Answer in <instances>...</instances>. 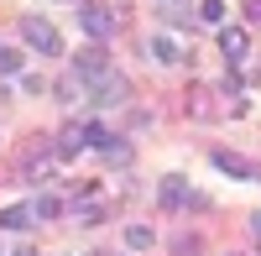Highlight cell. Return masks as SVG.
<instances>
[{
  "instance_id": "1",
  "label": "cell",
  "mask_w": 261,
  "mask_h": 256,
  "mask_svg": "<svg viewBox=\"0 0 261 256\" xmlns=\"http://www.w3.org/2000/svg\"><path fill=\"white\" fill-rule=\"evenodd\" d=\"M21 37H27V47L42 53V58L63 53V37H58V27H53L47 16H21Z\"/></svg>"
},
{
  "instance_id": "2",
  "label": "cell",
  "mask_w": 261,
  "mask_h": 256,
  "mask_svg": "<svg viewBox=\"0 0 261 256\" xmlns=\"http://www.w3.org/2000/svg\"><path fill=\"white\" fill-rule=\"evenodd\" d=\"M79 27L94 42H105V37H115V11L99 6V0H79Z\"/></svg>"
},
{
  "instance_id": "3",
  "label": "cell",
  "mask_w": 261,
  "mask_h": 256,
  "mask_svg": "<svg viewBox=\"0 0 261 256\" xmlns=\"http://www.w3.org/2000/svg\"><path fill=\"white\" fill-rule=\"evenodd\" d=\"M84 94H89L94 105H125V94H130V84H125V73H99V79H89L84 84Z\"/></svg>"
},
{
  "instance_id": "4",
  "label": "cell",
  "mask_w": 261,
  "mask_h": 256,
  "mask_svg": "<svg viewBox=\"0 0 261 256\" xmlns=\"http://www.w3.org/2000/svg\"><path fill=\"white\" fill-rule=\"evenodd\" d=\"M115 63H110V53H105V42H89V47H84L79 58H73V73L89 84V79H99V73H110Z\"/></svg>"
},
{
  "instance_id": "5",
  "label": "cell",
  "mask_w": 261,
  "mask_h": 256,
  "mask_svg": "<svg viewBox=\"0 0 261 256\" xmlns=\"http://www.w3.org/2000/svg\"><path fill=\"white\" fill-rule=\"evenodd\" d=\"M209 162L220 167V173L241 178V183H251V178H256V162H251V157H241V152H230V146H214V152H209Z\"/></svg>"
},
{
  "instance_id": "6",
  "label": "cell",
  "mask_w": 261,
  "mask_h": 256,
  "mask_svg": "<svg viewBox=\"0 0 261 256\" xmlns=\"http://www.w3.org/2000/svg\"><path fill=\"white\" fill-rule=\"evenodd\" d=\"M157 199H162L167 209L188 204V178H183V173H167V178H162V188H157Z\"/></svg>"
},
{
  "instance_id": "7",
  "label": "cell",
  "mask_w": 261,
  "mask_h": 256,
  "mask_svg": "<svg viewBox=\"0 0 261 256\" xmlns=\"http://www.w3.org/2000/svg\"><path fill=\"white\" fill-rule=\"evenodd\" d=\"M246 42H251L246 27H220V53H225L230 63H241V58H246Z\"/></svg>"
},
{
  "instance_id": "8",
  "label": "cell",
  "mask_w": 261,
  "mask_h": 256,
  "mask_svg": "<svg viewBox=\"0 0 261 256\" xmlns=\"http://www.w3.org/2000/svg\"><path fill=\"white\" fill-rule=\"evenodd\" d=\"M79 136H84V146H94V152H105V146L115 141V136H110V125H105V120H84V125H79Z\"/></svg>"
},
{
  "instance_id": "9",
  "label": "cell",
  "mask_w": 261,
  "mask_h": 256,
  "mask_svg": "<svg viewBox=\"0 0 261 256\" xmlns=\"http://www.w3.org/2000/svg\"><path fill=\"white\" fill-rule=\"evenodd\" d=\"M79 146H84L79 125H63V131H58V141H53V157H58V162H68V157L79 152Z\"/></svg>"
},
{
  "instance_id": "10",
  "label": "cell",
  "mask_w": 261,
  "mask_h": 256,
  "mask_svg": "<svg viewBox=\"0 0 261 256\" xmlns=\"http://www.w3.org/2000/svg\"><path fill=\"white\" fill-rule=\"evenodd\" d=\"M32 225V204H11L0 209V230H27Z\"/></svg>"
},
{
  "instance_id": "11",
  "label": "cell",
  "mask_w": 261,
  "mask_h": 256,
  "mask_svg": "<svg viewBox=\"0 0 261 256\" xmlns=\"http://www.w3.org/2000/svg\"><path fill=\"white\" fill-rule=\"evenodd\" d=\"M151 58H157V63H183V47L172 37H151Z\"/></svg>"
},
{
  "instance_id": "12",
  "label": "cell",
  "mask_w": 261,
  "mask_h": 256,
  "mask_svg": "<svg viewBox=\"0 0 261 256\" xmlns=\"http://www.w3.org/2000/svg\"><path fill=\"white\" fill-rule=\"evenodd\" d=\"M73 215H79L84 225H99V220H105V204H99V199H79V204H73Z\"/></svg>"
},
{
  "instance_id": "13",
  "label": "cell",
  "mask_w": 261,
  "mask_h": 256,
  "mask_svg": "<svg viewBox=\"0 0 261 256\" xmlns=\"http://www.w3.org/2000/svg\"><path fill=\"white\" fill-rule=\"evenodd\" d=\"M199 21H204V27H225V0H204V6H199Z\"/></svg>"
},
{
  "instance_id": "14",
  "label": "cell",
  "mask_w": 261,
  "mask_h": 256,
  "mask_svg": "<svg viewBox=\"0 0 261 256\" xmlns=\"http://www.w3.org/2000/svg\"><path fill=\"white\" fill-rule=\"evenodd\" d=\"M58 209H63V204H58L53 194H37V199H32V220H53Z\"/></svg>"
},
{
  "instance_id": "15",
  "label": "cell",
  "mask_w": 261,
  "mask_h": 256,
  "mask_svg": "<svg viewBox=\"0 0 261 256\" xmlns=\"http://www.w3.org/2000/svg\"><path fill=\"white\" fill-rule=\"evenodd\" d=\"M151 241H157V236H151L146 225H130V230H125V246H130V251H146Z\"/></svg>"
},
{
  "instance_id": "16",
  "label": "cell",
  "mask_w": 261,
  "mask_h": 256,
  "mask_svg": "<svg viewBox=\"0 0 261 256\" xmlns=\"http://www.w3.org/2000/svg\"><path fill=\"white\" fill-rule=\"evenodd\" d=\"M79 89H84V79H79V73H68V79L58 84V99H63V105H73V99H79Z\"/></svg>"
},
{
  "instance_id": "17",
  "label": "cell",
  "mask_w": 261,
  "mask_h": 256,
  "mask_svg": "<svg viewBox=\"0 0 261 256\" xmlns=\"http://www.w3.org/2000/svg\"><path fill=\"white\" fill-rule=\"evenodd\" d=\"M16 73H21V53L0 47V79H16Z\"/></svg>"
},
{
  "instance_id": "18",
  "label": "cell",
  "mask_w": 261,
  "mask_h": 256,
  "mask_svg": "<svg viewBox=\"0 0 261 256\" xmlns=\"http://www.w3.org/2000/svg\"><path fill=\"white\" fill-rule=\"evenodd\" d=\"M105 157H110V162H130V146H125V141H110V146H105Z\"/></svg>"
},
{
  "instance_id": "19",
  "label": "cell",
  "mask_w": 261,
  "mask_h": 256,
  "mask_svg": "<svg viewBox=\"0 0 261 256\" xmlns=\"http://www.w3.org/2000/svg\"><path fill=\"white\" fill-rule=\"evenodd\" d=\"M251 236L261 241V209H256V215H251Z\"/></svg>"
},
{
  "instance_id": "20",
  "label": "cell",
  "mask_w": 261,
  "mask_h": 256,
  "mask_svg": "<svg viewBox=\"0 0 261 256\" xmlns=\"http://www.w3.org/2000/svg\"><path fill=\"white\" fill-rule=\"evenodd\" d=\"M246 16H251V21H261V0H251V6H246Z\"/></svg>"
},
{
  "instance_id": "21",
  "label": "cell",
  "mask_w": 261,
  "mask_h": 256,
  "mask_svg": "<svg viewBox=\"0 0 261 256\" xmlns=\"http://www.w3.org/2000/svg\"><path fill=\"white\" fill-rule=\"evenodd\" d=\"M16 256H32V251H16Z\"/></svg>"
},
{
  "instance_id": "22",
  "label": "cell",
  "mask_w": 261,
  "mask_h": 256,
  "mask_svg": "<svg viewBox=\"0 0 261 256\" xmlns=\"http://www.w3.org/2000/svg\"><path fill=\"white\" fill-rule=\"evenodd\" d=\"M256 246H261V241H256Z\"/></svg>"
}]
</instances>
